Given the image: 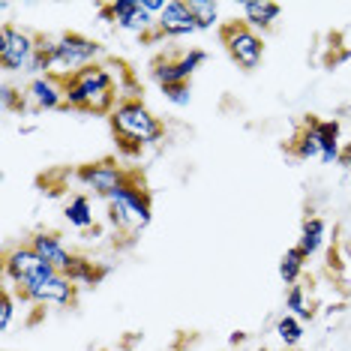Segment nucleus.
Wrapping results in <instances>:
<instances>
[{
  "instance_id": "nucleus-29",
  "label": "nucleus",
  "mask_w": 351,
  "mask_h": 351,
  "mask_svg": "<svg viewBox=\"0 0 351 351\" xmlns=\"http://www.w3.org/2000/svg\"><path fill=\"white\" fill-rule=\"evenodd\" d=\"M346 60H351V49H348V51H342V54H339V58L333 60V63H346Z\"/></svg>"
},
{
  "instance_id": "nucleus-24",
  "label": "nucleus",
  "mask_w": 351,
  "mask_h": 351,
  "mask_svg": "<svg viewBox=\"0 0 351 351\" xmlns=\"http://www.w3.org/2000/svg\"><path fill=\"white\" fill-rule=\"evenodd\" d=\"M274 333H276V339L282 342L285 348H298L300 342H303V333H306V330H303V322H300V318H294V315L285 313V315L276 318Z\"/></svg>"
},
{
  "instance_id": "nucleus-28",
  "label": "nucleus",
  "mask_w": 351,
  "mask_h": 351,
  "mask_svg": "<svg viewBox=\"0 0 351 351\" xmlns=\"http://www.w3.org/2000/svg\"><path fill=\"white\" fill-rule=\"evenodd\" d=\"M12 102H15V90H12V87H10V84H3V106H6V108H10V106H12Z\"/></svg>"
},
{
  "instance_id": "nucleus-23",
  "label": "nucleus",
  "mask_w": 351,
  "mask_h": 351,
  "mask_svg": "<svg viewBox=\"0 0 351 351\" xmlns=\"http://www.w3.org/2000/svg\"><path fill=\"white\" fill-rule=\"evenodd\" d=\"M189 12H193V19L198 25V34H202V30H213L219 25L222 6L217 3V0H189Z\"/></svg>"
},
{
  "instance_id": "nucleus-3",
  "label": "nucleus",
  "mask_w": 351,
  "mask_h": 351,
  "mask_svg": "<svg viewBox=\"0 0 351 351\" xmlns=\"http://www.w3.org/2000/svg\"><path fill=\"white\" fill-rule=\"evenodd\" d=\"M106 202H108V222L121 231V234H138V231H145L150 226V219H154L150 193H147L145 183L138 180L135 171L117 193H111L106 198Z\"/></svg>"
},
{
  "instance_id": "nucleus-11",
  "label": "nucleus",
  "mask_w": 351,
  "mask_h": 351,
  "mask_svg": "<svg viewBox=\"0 0 351 351\" xmlns=\"http://www.w3.org/2000/svg\"><path fill=\"white\" fill-rule=\"evenodd\" d=\"M21 102L30 111H54L66 108V97H63V82L51 75H36L30 78L27 87L21 90Z\"/></svg>"
},
{
  "instance_id": "nucleus-27",
  "label": "nucleus",
  "mask_w": 351,
  "mask_h": 351,
  "mask_svg": "<svg viewBox=\"0 0 351 351\" xmlns=\"http://www.w3.org/2000/svg\"><path fill=\"white\" fill-rule=\"evenodd\" d=\"M339 165H346V171L351 174V141L342 145V156H339Z\"/></svg>"
},
{
  "instance_id": "nucleus-1",
  "label": "nucleus",
  "mask_w": 351,
  "mask_h": 351,
  "mask_svg": "<svg viewBox=\"0 0 351 351\" xmlns=\"http://www.w3.org/2000/svg\"><path fill=\"white\" fill-rule=\"evenodd\" d=\"M108 126L114 132L123 154H141L147 147H156L165 138V123L150 111L138 97H126L108 114Z\"/></svg>"
},
{
  "instance_id": "nucleus-25",
  "label": "nucleus",
  "mask_w": 351,
  "mask_h": 351,
  "mask_svg": "<svg viewBox=\"0 0 351 351\" xmlns=\"http://www.w3.org/2000/svg\"><path fill=\"white\" fill-rule=\"evenodd\" d=\"M15 294L10 285L3 289V298H0V333H6L10 330V324H12V315H15Z\"/></svg>"
},
{
  "instance_id": "nucleus-12",
  "label": "nucleus",
  "mask_w": 351,
  "mask_h": 351,
  "mask_svg": "<svg viewBox=\"0 0 351 351\" xmlns=\"http://www.w3.org/2000/svg\"><path fill=\"white\" fill-rule=\"evenodd\" d=\"M193 34H198V25L189 12V0H169L165 12L156 19L154 39H183Z\"/></svg>"
},
{
  "instance_id": "nucleus-26",
  "label": "nucleus",
  "mask_w": 351,
  "mask_h": 351,
  "mask_svg": "<svg viewBox=\"0 0 351 351\" xmlns=\"http://www.w3.org/2000/svg\"><path fill=\"white\" fill-rule=\"evenodd\" d=\"M162 97L171 102L174 108H186L193 102V87L189 84H174V87H162Z\"/></svg>"
},
{
  "instance_id": "nucleus-19",
  "label": "nucleus",
  "mask_w": 351,
  "mask_h": 351,
  "mask_svg": "<svg viewBox=\"0 0 351 351\" xmlns=\"http://www.w3.org/2000/svg\"><path fill=\"white\" fill-rule=\"evenodd\" d=\"M63 217H66L69 226L78 228V231L93 228V222H97V213H93L90 195H73L66 202V207H63Z\"/></svg>"
},
{
  "instance_id": "nucleus-7",
  "label": "nucleus",
  "mask_w": 351,
  "mask_h": 351,
  "mask_svg": "<svg viewBox=\"0 0 351 351\" xmlns=\"http://www.w3.org/2000/svg\"><path fill=\"white\" fill-rule=\"evenodd\" d=\"M39 39L43 36H34L30 30L6 21L0 27V69L3 73H27L39 54Z\"/></svg>"
},
{
  "instance_id": "nucleus-9",
  "label": "nucleus",
  "mask_w": 351,
  "mask_h": 351,
  "mask_svg": "<svg viewBox=\"0 0 351 351\" xmlns=\"http://www.w3.org/2000/svg\"><path fill=\"white\" fill-rule=\"evenodd\" d=\"M130 178L132 171H126L114 159H97V162H87L78 169V183L99 198H108L111 193H117Z\"/></svg>"
},
{
  "instance_id": "nucleus-20",
  "label": "nucleus",
  "mask_w": 351,
  "mask_h": 351,
  "mask_svg": "<svg viewBox=\"0 0 351 351\" xmlns=\"http://www.w3.org/2000/svg\"><path fill=\"white\" fill-rule=\"evenodd\" d=\"M306 261L309 258L298 250V243L289 246V250L282 252V258H279V279H282L289 289H291V285H298L300 276H303V270H306Z\"/></svg>"
},
{
  "instance_id": "nucleus-15",
  "label": "nucleus",
  "mask_w": 351,
  "mask_h": 351,
  "mask_svg": "<svg viewBox=\"0 0 351 351\" xmlns=\"http://www.w3.org/2000/svg\"><path fill=\"white\" fill-rule=\"evenodd\" d=\"M241 15H243V25H250L252 30H258V34H265L279 21V15H282V6L279 3H270V0H246L241 6Z\"/></svg>"
},
{
  "instance_id": "nucleus-13",
  "label": "nucleus",
  "mask_w": 351,
  "mask_h": 351,
  "mask_svg": "<svg viewBox=\"0 0 351 351\" xmlns=\"http://www.w3.org/2000/svg\"><path fill=\"white\" fill-rule=\"evenodd\" d=\"M34 306H73L75 303V282L66 274H54L43 285H36L34 291H27L25 298H19Z\"/></svg>"
},
{
  "instance_id": "nucleus-6",
  "label": "nucleus",
  "mask_w": 351,
  "mask_h": 351,
  "mask_svg": "<svg viewBox=\"0 0 351 351\" xmlns=\"http://www.w3.org/2000/svg\"><path fill=\"white\" fill-rule=\"evenodd\" d=\"M219 39L226 45V54L231 58V63H237V69L243 73H255L265 60V36L258 30H252L243 21H226L219 27Z\"/></svg>"
},
{
  "instance_id": "nucleus-4",
  "label": "nucleus",
  "mask_w": 351,
  "mask_h": 351,
  "mask_svg": "<svg viewBox=\"0 0 351 351\" xmlns=\"http://www.w3.org/2000/svg\"><path fill=\"white\" fill-rule=\"evenodd\" d=\"M45 54H49V75L66 82L75 73L99 63L102 45L84 34H60L54 39H45Z\"/></svg>"
},
{
  "instance_id": "nucleus-14",
  "label": "nucleus",
  "mask_w": 351,
  "mask_h": 351,
  "mask_svg": "<svg viewBox=\"0 0 351 351\" xmlns=\"http://www.w3.org/2000/svg\"><path fill=\"white\" fill-rule=\"evenodd\" d=\"M30 246H34L39 258L49 261L58 274H66L69 265H73V258H75V255L69 252V246L63 243V237L54 234V231H36V234L30 237Z\"/></svg>"
},
{
  "instance_id": "nucleus-18",
  "label": "nucleus",
  "mask_w": 351,
  "mask_h": 351,
  "mask_svg": "<svg viewBox=\"0 0 351 351\" xmlns=\"http://www.w3.org/2000/svg\"><path fill=\"white\" fill-rule=\"evenodd\" d=\"M318 135H322V159L318 162H324V165H333V162H339V156H342V126L337 117H330V121H322L318 117Z\"/></svg>"
},
{
  "instance_id": "nucleus-8",
  "label": "nucleus",
  "mask_w": 351,
  "mask_h": 351,
  "mask_svg": "<svg viewBox=\"0 0 351 351\" xmlns=\"http://www.w3.org/2000/svg\"><path fill=\"white\" fill-rule=\"evenodd\" d=\"M99 15L106 21H111L117 30L141 39H154L156 34V19L145 10L141 0H114V3H106L99 10Z\"/></svg>"
},
{
  "instance_id": "nucleus-2",
  "label": "nucleus",
  "mask_w": 351,
  "mask_h": 351,
  "mask_svg": "<svg viewBox=\"0 0 351 351\" xmlns=\"http://www.w3.org/2000/svg\"><path fill=\"white\" fill-rule=\"evenodd\" d=\"M63 97H66V108L90 111V114H111L121 102L117 99V78L108 63H93L73 78H66Z\"/></svg>"
},
{
  "instance_id": "nucleus-21",
  "label": "nucleus",
  "mask_w": 351,
  "mask_h": 351,
  "mask_svg": "<svg viewBox=\"0 0 351 351\" xmlns=\"http://www.w3.org/2000/svg\"><path fill=\"white\" fill-rule=\"evenodd\" d=\"M285 309H289V315L300 318V322H313L315 318V309H313V298H309L306 285H291L289 291H285Z\"/></svg>"
},
{
  "instance_id": "nucleus-17",
  "label": "nucleus",
  "mask_w": 351,
  "mask_h": 351,
  "mask_svg": "<svg viewBox=\"0 0 351 351\" xmlns=\"http://www.w3.org/2000/svg\"><path fill=\"white\" fill-rule=\"evenodd\" d=\"M327 243V222L322 217H306L300 226V237H298V250L306 255V258H313L324 250Z\"/></svg>"
},
{
  "instance_id": "nucleus-22",
  "label": "nucleus",
  "mask_w": 351,
  "mask_h": 351,
  "mask_svg": "<svg viewBox=\"0 0 351 351\" xmlns=\"http://www.w3.org/2000/svg\"><path fill=\"white\" fill-rule=\"evenodd\" d=\"M66 276L75 282V289H90V285H97L99 279H102V270L93 265L90 258H73V265H69V270H66Z\"/></svg>"
},
{
  "instance_id": "nucleus-10",
  "label": "nucleus",
  "mask_w": 351,
  "mask_h": 351,
  "mask_svg": "<svg viewBox=\"0 0 351 351\" xmlns=\"http://www.w3.org/2000/svg\"><path fill=\"white\" fill-rule=\"evenodd\" d=\"M207 63V51L204 49H189L178 54V58H162L154 63V69H150V75H154V82L159 84V90L162 87H174V84H189V78L195 75V69H202Z\"/></svg>"
},
{
  "instance_id": "nucleus-5",
  "label": "nucleus",
  "mask_w": 351,
  "mask_h": 351,
  "mask_svg": "<svg viewBox=\"0 0 351 351\" xmlns=\"http://www.w3.org/2000/svg\"><path fill=\"white\" fill-rule=\"evenodd\" d=\"M54 274H58V270H54L49 261L39 258L30 243L12 246L3 258V279L19 298H25L27 291H34L36 285H43L45 279L54 276Z\"/></svg>"
},
{
  "instance_id": "nucleus-16",
  "label": "nucleus",
  "mask_w": 351,
  "mask_h": 351,
  "mask_svg": "<svg viewBox=\"0 0 351 351\" xmlns=\"http://www.w3.org/2000/svg\"><path fill=\"white\" fill-rule=\"evenodd\" d=\"M291 154L303 159V162H309V159H322V135H318V117L309 114L306 121H303L300 132L294 135L291 141Z\"/></svg>"
}]
</instances>
